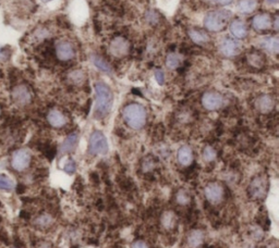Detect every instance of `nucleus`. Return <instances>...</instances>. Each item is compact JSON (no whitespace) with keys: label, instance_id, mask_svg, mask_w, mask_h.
Listing matches in <instances>:
<instances>
[{"label":"nucleus","instance_id":"11","mask_svg":"<svg viewBox=\"0 0 279 248\" xmlns=\"http://www.w3.org/2000/svg\"><path fill=\"white\" fill-rule=\"evenodd\" d=\"M109 49L115 57H123L129 54L130 44L123 37H116L110 43Z\"/></svg>","mask_w":279,"mask_h":248},{"label":"nucleus","instance_id":"5","mask_svg":"<svg viewBox=\"0 0 279 248\" xmlns=\"http://www.w3.org/2000/svg\"><path fill=\"white\" fill-rule=\"evenodd\" d=\"M268 180L266 176L262 174L256 175L255 178L252 179L249 185V195L252 199L259 201V199H263L267 195L268 192Z\"/></svg>","mask_w":279,"mask_h":248},{"label":"nucleus","instance_id":"28","mask_svg":"<svg viewBox=\"0 0 279 248\" xmlns=\"http://www.w3.org/2000/svg\"><path fill=\"white\" fill-rule=\"evenodd\" d=\"M202 156H203V159H204V161L212 162L213 160H215L217 154L214 148L211 147V146H206V147L203 149Z\"/></svg>","mask_w":279,"mask_h":248},{"label":"nucleus","instance_id":"35","mask_svg":"<svg viewBox=\"0 0 279 248\" xmlns=\"http://www.w3.org/2000/svg\"><path fill=\"white\" fill-rule=\"evenodd\" d=\"M131 248H149V247L144 241L138 240V241H135V242L132 243Z\"/></svg>","mask_w":279,"mask_h":248},{"label":"nucleus","instance_id":"7","mask_svg":"<svg viewBox=\"0 0 279 248\" xmlns=\"http://www.w3.org/2000/svg\"><path fill=\"white\" fill-rule=\"evenodd\" d=\"M11 97L13 103L16 104L17 106H26L32 101V92H31L30 88L26 85L20 84V85L13 87L11 92Z\"/></svg>","mask_w":279,"mask_h":248},{"label":"nucleus","instance_id":"3","mask_svg":"<svg viewBox=\"0 0 279 248\" xmlns=\"http://www.w3.org/2000/svg\"><path fill=\"white\" fill-rule=\"evenodd\" d=\"M232 16V13L228 10H216L207 13L204 19V26L207 31L217 33L223 31Z\"/></svg>","mask_w":279,"mask_h":248},{"label":"nucleus","instance_id":"30","mask_svg":"<svg viewBox=\"0 0 279 248\" xmlns=\"http://www.w3.org/2000/svg\"><path fill=\"white\" fill-rule=\"evenodd\" d=\"M75 170H77V165H75L74 160H72V159H69V160L66 162V165L64 166V171L68 174H73Z\"/></svg>","mask_w":279,"mask_h":248},{"label":"nucleus","instance_id":"2","mask_svg":"<svg viewBox=\"0 0 279 248\" xmlns=\"http://www.w3.org/2000/svg\"><path fill=\"white\" fill-rule=\"evenodd\" d=\"M123 121L129 127L133 130H141L144 127L148 120V113L143 106L136 103L127 105L122 110Z\"/></svg>","mask_w":279,"mask_h":248},{"label":"nucleus","instance_id":"17","mask_svg":"<svg viewBox=\"0 0 279 248\" xmlns=\"http://www.w3.org/2000/svg\"><path fill=\"white\" fill-rule=\"evenodd\" d=\"M177 159L182 167H188L193 161V152L189 146H181L177 154Z\"/></svg>","mask_w":279,"mask_h":248},{"label":"nucleus","instance_id":"26","mask_svg":"<svg viewBox=\"0 0 279 248\" xmlns=\"http://www.w3.org/2000/svg\"><path fill=\"white\" fill-rule=\"evenodd\" d=\"M176 202L179 203V205H188V203L191 202V197H190V194L185 189H180L176 194Z\"/></svg>","mask_w":279,"mask_h":248},{"label":"nucleus","instance_id":"29","mask_svg":"<svg viewBox=\"0 0 279 248\" xmlns=\"http://www.w3.org/2000/svg\"><path fill=\"white\" fill-rule=\"evenodd\" d=\"M35 223L38 225L39 228H47L52 223V218L48 215H43L35 220Z\"/></svg>","mask_w":279,"mask_h":248},{"label":"nucleus","instance_id":"9","mask_svg":"<svg viewBox=\"0 0 279 248\" xmlns=\"http://www.w3.org/2000/svg\"><path fill=\"white\" fill-rule=\"evenodd\" d=\"M204 194L207 201L213 203H218L223 201L225 189L218 182H211L205 186Z\"/></svg>","mask_w":279,"mask_h":248},{"label":"nucleus","instance_id":"23","mask_svg":"<svg viewBox=\"0 0 279 248\" xmlns=\"http://www.w3.org/2000/svg\"><path fill=\"white\" fill-rule=\"evenodd\" d=\"M93 64H94L97 69L100 70L101 72L104 73H107L110 74L113 72V68L112 65H110L107 61H105V59L101 58L99 56H92L91 58Z\"/></svg>","mask_w":279,"mask_h":248},{"label":"nucleus","instance_id":"14","mask_svg":"<svg viewBox=\"0 0 279 248\" xmlns=\"http://www.w3.org/2000/svg\"><path fill=\"white\" fill-rule=\"evenodd\" d=\"M252 25H253V28L256 31H260V32L266 31L272 28L273 25L272 17L266 15V13H261V15H258L253 17V20H252Z\"/></svg>","mask_w":279,"mask_h":248},{"label":"nucleus","instance_id":"18","mask_svg":"<svg viewBox=\"0 0 279 248\" xmlns=\"http://www.w3.org/2000/svg\"><path fill=\"white\" fill-rule=\"evenodd\" d=\"M78 141H79V135L77 134V133H72V134H70L60 146V149H59L60 155L72 153L75 149V147H77Z\"/></svg>","mask_w":279,"mask_h":248},{"label":"nucleus","instance_id":"31","mask_svg":"<svg viewBox=\"0 0 279 248\" xmlns=\"http://www.w3.org/2000/svg\"><path fill=\"white\" fill-rule=\"evenodd\" d=\"M70 78L72 81H74L75 84H81L84 81V73L82 71H74V72L71 73Z\"/></svg>","mask_w":279,"mask_h":248},{"label":"nucleus","instance_id":"32","mask_svg":"<svg viewBox=\"0 0 279 248\" xmlns=\"http://www.w3.org/2000/svg\"><path fill=\"white\" fill-rule=\"evenodd\" d=\"M154 75H155V79H156V82L159 84V85H163L164 82H165V73H164V71L161 69L155 70Z\"/></svg>","mask_w":279,"mask_h":248},{"label":"nucleus","instance_id":"39","mask_svg":"<svg viewBox=\"0 0 279 248\" xmlns=\"http://www.w3.org/2000/svg\"><path fill=\"white\" fill-rule=\"evenodd\" d=\"M0 113H1V110H0Z\"/></svg>","mask_w":279,"mask_h":248},{"label":"nucleus","instance_id":"34","mask_svg":"<svg viewBox=\"0 0 279 248\" xmlns=\"http://www.w3.org/2000/svg\"><path fill=\"white\" fill-rule=\"evenodd\" d=\"M155 167V163L153 162V160H150V159H145L143 161V165H142V169H143L144 172H148L153 170Z\"/></svg>","mask_w":279,"mask_h":248},{"label":"nucleus","instance_id":"13","mask_svg":"<svg viewBox=\"0 0 279 248\" xmlns=\"http://www.w3.org/2000/svg\"><path fill=\"white\" fill-rule=\"evenodd\" d=\"M47 121L52 127L55 128H61L64 127L66 124L68 123L67 117L57 109H52L47 114Z\"/></svg>","mask_w":279,"mask_h":248},{"label":"nucleus","instance_id":"6","mask_svg":"<svg viewBox=\"0 0 279 248\" xmlns=\"http://www.w3.org/2000/svg\"><path fill=\"white\" fill-rule=\"evenodd\" d=\"M32 161L31 153L26 149H17L12 154L11 157V166L13 169L17 172L24 171L28 169Z\"/></svg>","mask_w":279,"mask_h":248},{"label":"nucleus","instance_id":"33","mask_svg":"<svg viewBox=\"0 0 279 248\" xmlns=\"http://www.w3.org/2000/svg\"><path fill=\"white\" fill-rule=\"evenodd\" d=\"M146 19L149 24H155L158 21V15L155 11H148L146 15Z\"/></svg>","mask_w":279,"mask_h":248},{"label":"nucleus","instance_id":"25","mask_svg":"<svg viewBox=\"0 0 279 248\" xmlns=\"http://www.w3.org/2000/svg\"><path fill=\"white\" fill-rule=\"evenodd\" d=\"M180 60H181V58H180L179 55L171 52V54H169L166 57V65H167V68L170 69V70L177 69L179 66V64H180Z\"/></svg>","mask_w":279,"mask_h":248},{"label":"nucleus","instance_id":"12","mask_svg":"<svg viewBox=\"0 0 279 248\" xmlns=\"http://www.w3.org/2000/svg\"><path fill=\"white\" fill-rule=\"evenodd\" d=\"M219 50L225 57H234L241 50V45L236 39L225 38L219 46Z\"/></svg>","mask_w":279,"mask_h":248},{"label":"nucleus","instance_id":"8","mask_svg":"<svg viewBox=\"0 0 279 248\" xmlns=\"http://www.w3.org/2000/svg\"><path fill=\"white\" fill-rule=\"evenodd\" d=\"M202 105L209 111H216L224 105V97L219 93L206 92L202 96Z\"/></svg>","mask_w":279,"mask_h":248},{"label":"nucleus","instance_id":"20","mask_svg":"<svg viewBox=\"0 0 279 248\" xmlns=\"http://www.w3.org/2000/svg\"><path fill=\"white\" fill-rule=\"evenodd\" d=\"M261 47L273 55H277L279 51V39L276 36H268L261 41Z\"/></svg>","mask_w":279,"mask_h":248},{"label":"nucleus","instance_id":"24","mask_svg":"<svg viewBox=\"0 0 279 248\" xmlns=\"http://www.w3.org/2000/svg\"><path fill=\"white\" fill-rule=\"evenodd\" d=\"M258 7L256 0H240L238 3V10L241 13H251Z\"/></svg>","mask_w":279,"mask_h":248},{"label":"nucleus","instance_id":"16","mask_svg":"<svg viewBox=\"0 0 279 248\" xmlns=\"http://www.w3.org/2000/svg\"><path fill=\"white\" fill-rule=\"evenodd\" d=\"M275 107V100L271 95H262L256 100V108L260 112L268 113Z\"/></svg>","mask_w":279,"mask_h":248},{"label":"nucleus","instance_id":"1","mask_svg":"<svg viewBox=\"0 0 279 248\" xmlns=\"http://www.w3.org/2000/svg\"><path fill=\"white\" fill-rule=\"evenodd\" d=\"M95 118L103 119L108 116L114 105V94L104 82L95 83Z\"/></svg>","mask_w":279,"mask_h":248},{"label":"nucleus","instance_id":"27","mask_svg":"<svg viewBox=\"0 0 279 248\" xmlns=\"http://www.w3.org/2000/svg\"><path fill=\"white\" fill-rule=\"evenodd\" d=\"M15 188V182L9 178L8 175L0 174V189L2 190H12Z\"/></svg>","mask_w":279,"mask_h":248},{"label":"nucleus","instance_id":"36","mask_svg":"<svg viewBox=\"0 0 279 248\" xmlns=\"http://www.w3.org/2000/svg\"><path fill=\"white\" fill-rule=\"evenodd\" d=\"M213 1L217 4H220V6H227V4L232 2V0H213Z\"/></svg>","mask_w":279,"mask_h":248},{"label":"nucleus","instance_id":"22","mask_svg":"<svg viewBox=\"0 0 279 248\" xmlns=\"http://www.w3.org/2000/svg\"><path fill=\"white\" fill-rule=\"evenodd\" d=\"M161 222L164 229H167V230L174 229L177 224V217L175 215V212H172L170 210L164 212L162 216Z\"/></svg>","mask_w":279,"mask_h":248},{"label":"nucleus","instance_id":"38","mask_svg":"<svg viewBox=\"0 0 279 248\" xmlns=\"http://www.w3.org/2000/svg\"><path fill=\"white\" fill-rule=\"evenodd\" d=\"M43 2H49V1H51V0H42Z\"/></svg>","mask_w":279,"mask_h":248},{"label":"nucleus","instance_id":"10","mask_svg":"<svg viewBox=\"0 0 279 248\" xmlns=\"http://www.w3.org/2000/svg\"><path fill=\"white\" fill-rule=\"evenodd\" d=\"M56 55L57 58L61 61H69L74 58L75 51L69 42L60 41L56 44Z\"/></svg>","mask_w":279,"mask_h":248},{"label":"nucleus","instance_id":"21","mask_svg":"<svg viewBox=\"0 0 279 248\" xmlns=\"http://www.w3.org/2000/svg\"><path fill=\"white\" fill-rule=\"evenodd\" d=\"M188 34L191 41L196 43L197 45H205V44L210 42V36L205 32H203V31L192 29L189 31Z\"/></svg>","mask_w":279,"mask_h":248},{"label":"nucleus","instance_id":"19","mask_svg":"<svg viewBox=\"0 0 279 248\" xmlns=\"http://www.w3.org/2000/svg\"><path fill=\"white\" fill-rule=\"evenodd\" d=\"M204 238H205V235L202 230L200 229L192 230L188 235V244L191 248H198L203 245V243H204Z\"/></svg>","mask_w":279,"mask_h":248},{"label":"nucleus","instance_id":"15","mask_svg":"<svg viewBox=\"0 0 279 248\" xmlns=\"http://www.w3.org/2000/svg\"><path fill=\"white\" fill-rule=\"evenodd\" d=\"M230 33L232 34V36L237 39H243L247 36V29L246 25L241 20H234L229 25Z\"/></svg>","mask_w":279,"mask_h":248},{"label":"nucleus","instance_id":"4","mask_svg":"<svg viewBox=\"0 0 279 248\" xmlns=\"http://www.w3.org/2000/svg\"><path fill=\"white\" fill-rule=\"evenodd\" d=\"M109 150L108 141L103 132L94 131L88 140V153L93 156L96 155H106Z\"/></svg>","mask_w":279,"mask_h":248},{"label":"nucleus","instance_id":"37","mask_svg":"<svg viewBox=\"0 0 279 248\" xmlns=\"http://www.w3.org/2000/svg\"><path fill=\"white\" fill-rule=\"evenodd\" d=\"M267 1H268L269 3H273V4H275V3H277V2H278V0H267Z\"/></svg>","mask_w":279,"mask_h":248}]
</instances>
